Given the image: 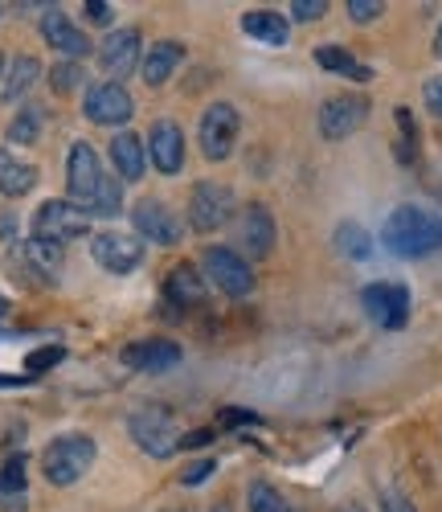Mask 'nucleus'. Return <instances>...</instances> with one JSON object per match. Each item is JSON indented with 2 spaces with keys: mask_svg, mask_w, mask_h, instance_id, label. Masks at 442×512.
I'll list each match as a JSON object with an SVG mask.
<instances>
[{
  "mask_svg": "<svg viewBox=\"0 0 442 512\" xmlns=\"http://www.w3.org/2000/svg\"><path fill=\"white\" fill-rule=\"evenodd\" d=\"M381 242L397 259H426L442 246V218L422 205H397L385 218Z\"/></svg>",
  "mask_w": 442,
  "mask_h": 512,
  "instance_id": "1",
  "label": "nucleus"
},
{
  "mask_svg": "<svg viewBox=\"0 0 442 512\" xmlns=\"http://www.w3.org/2000/svg\"><path fill=\"white\" fill-rule=\"evenodd\" d=\"M95 455H99V447L91 435H78V431L58 435L54 443H46V451H41V476H46L54 488H70L95 467Z\"/></svg>",
  "mask_w": 442,
  "mask_h": 512,
  "instance_id": "2",
  "label": "nucleus"
},
{
  "mask_svg": "<svg viewBox=\"0 0 442 512\" xmlns=\"http://www.w3.org/2000/svg\"><path fill=\"white\" fill-rule=\"evenodd\" d=\"M201 275L209 287L230 295V300H242V295L254 291V267L230 246H205L201 250Z\"/></svg>",
  "mask_w": 442,
  "mask_h": 512,
  "instance_id": "3",
  "label": "nucleus"
},
{
  "mask_svg": "<svg viewBox=\"0 0 442 512\" xmlns=\"http://www.w3.org/2000/svg\"><path fill=\"white\" fill-rule=\"evenodd\" d=\"M91 234V213L74 201H41L37 213H33V238L41 242H54V246H66L74 238H86Z\"/></svg>",
  "mask_w": 442,
  "mask_h": 512,
  "instance_id": "4",
  "label": "nucleus"
},
{
  "mask_svg": "<svg viewBox=\"0 0 442 512\" xmlns=\"http://www.w3.org/2000/svg\"><path fill=\"white\" fill-rule=\"evenodd\" d=\"M238 132H242V115H238L234 103H213V107H205L201 127H197L201 156L213 160V164L230 160L234 148H238Z\"/></svg>",
  "mask_w": 442,
  "mask_h": 512,
  "instance_id": "5",
  "label": "nucleus"
},
{
  "mask_svg": "<svg viewBox=\"0 0 442 512\" xmlns=\"http://www.w3.org/2000/svg\"><path fill=\"white\" fill-rule=\"evenodd\" d=\"M234 218V193L217 181H197L189 193V226L197 234H213Z\"/></svg>",
  "mask_w": 442,
  "mask_h": 512,
  "instance_id": "6",
  "label": "nucleus"
},
{
  "mask_svg": "<svg viewBox=\"0 0 442 512\" xmlns=\"http://www.w3.org/2000/svg\"><path fill=\"white\" fill-rule=\"evenodd\" d=\"M127 431H131V439H136L140 451H148V455H156V459H164V455H172L176 447H181V439H176V422H172V414L160 410V406H144V410H136V414L127 418Z\"/></svg>",
  "mask_w": 442,
  "mask_h": 512,
  "instance_id": "7",
  "label": "nucleus"
},
{
  "mask_svg": "<svg viewBox=\"0 0 442 512\" xmlns=\"http://www.w3.org/2000/svg\"><path fill=\"white\" fill-rule=\"evenodd\" d=\"M361 308L377 328L397 332V328H406V320H410V291L402 283H369L361 291Z\"/></svg>",
  "mask_w": 442,
  "mask_h": 512,
  "instance_id": "8",
  "label": "nucleus"
},
{
  "mask_svg": "<svg viewBox=\"0 0 442 512\" xmlns=\"http://www.w3.org/2000/svg\"><path fill=\"white\" fill-rule=\"evenodd\" d=\"M82 115L99 123V127H123L131 115H136V99L127 95L123 82H99L82 95Z\"/></svg>",
  "mask_w": 442,
  "mask_h": 512,
  "instance_id": "9",
  "label": "nucleus"
},
{
  "mask_svg": "<svg viewBox=\"0 0 442 512\" xmlns=\"http://www.w3.org/2000/svg\"><path fill=\"white\" fill-rule=\"evenodd\" d=\"M365 119H369V99L365 95H332L324 107H320V136L324 140H332V144H340V140H348L357 127H365Z\"/></svg>",
  "mask_w": 442,
  "mask_h": 512,
  "instance_id": "10",
  "label": "nucleus"
},
{
  "mask_svg": "<svg viewBox=\"0 0 442 512\" xmlns=\"http://www.w3.org/2000/svg\"><path fill=\"white\" fill-rule=\"evenodd\" d=\"M91 259L111 275H131L144 263V242L131 234L103 230V234H91Z\"/></svg>",
  "mask_w": 442,
  "mask_h": 512,
  "instance_id": "11",
  "label": "nucleus"
},
{
  "mask_svg": "<svg viewBox=\"0 0 442 512\" xmlns=\"http://www.w3.org/2000/svg\"><path fill=\"white\" fill-rule=\"evenodd\" d=\"M148 160L156 164V173L160 177H176L185 168V132H181V123L176 119H156L148 127Z\"/></svg>",
  "mask_w": 442,
  "mask_h": 512,
  "instance_id": "12",
  "label": "nucleus"
},
{
  "mask_svg": "<svg viewBox=\"0 0 442 512\" xmlns=\"http://www.w3.org/2000/svg\"><path fill=\"white\" fill-rule=\"evenodd\" d=\"M131 226H136L140 242H156V246H176L181 242V218L156 197H144L136 209H131Z\"/></svg>",
  "mask_w": 442,
  "mask_h": 512,
  "instance_id": "13",
  "label": "nucleus"
},
{
  "mask_svg": "<svg viewBox=\"0 0 442 512\" xmlns=\"http://www.w3.org/2000/svg\"><path fill=\"white\" fill-rule=\"evenodd\" d=\"M119 357H123L127 369H136V373H172L185 361V349L168 336H148V340H136V345H123Z\"/></svg>",
  "mask_w": 442,
  "mask_h": 512,
  "instance_id": "14",
  "label": "nucleus"
},
{
  "mask_svg": "<svg viewBox=\"0 0 442 512\" xmlns=\"http://www.w3.org/2000/svg\"><path fill=\"white\" fill-rule=\"evenodd\" d=\"M103 177H107V173H103V164H99V152H95L91 144H74L70 156H66V189H70V197H74L82 209L95 201Z\"/></svg>",
  "mask_w": 442,
  "mask_h": 512,
  "instance_id": "15",
  "label": "nucleus"
},
{
  "mask_svg": "<svg viewBox=\"0 0 442 512\" xmlns=\"http://www.w3.org/2000/svg\"><path fill=\"white\" fill-rule=\"evenodd\" d=\"M140 29H115L99 41V66L103 74H111V82H123L127 74H136L140 66Z\"/></svg>",
  "mask_w": 442,
  "mask_h": 512,
  "instance_id": "16",
  "label": "nucleus"
},
{
  "mask_svg": "<svg viewBox=\"0 0 442 512\" xmlns=\"http://www.w3.org/2000/svg\"><path fill=\"white\" fill-rule=\"evenodd\" d=\"M238 242H242V250L250 254V259H267V254L275 250V218H271V209L262 205V201H250L242 209V218H238Z\"/></svg>",
  "mask_w": 442,
  "mask_h": 512,
  "instance_id": "17",
  "label": "nucleus"
},
{
  "mask_svg": "<svg viewBox=\"0 0 442 512\" xmlns=\"http://www.w3.org/2000/svg\"><path fill=\"white\" fill-rule=\"evenodd\" d=\"M41 37H46L66 62H78V58L91 54V37H86L62 9H46V13H41Z\"/></svg>",
  "mask_w": 442,
  "mask_h": 512,
  "instance_id": "18",
  "label": "nucleus"
},
{
  "mask_svg": "<svg viewBox=\"0 0 442 512\" xmlns=\"http://www.w3.org/2000/svg\"><path fill=\"white\" fill-rule=\"evenodd\" d=\"M21 279L29 283H58L62 271V246L41 242V238H25L21 242Z\"/></svg>",
  "mask_w": 442,
  "mask_h": 512,
  "instance_id": "19",
  "label": "nucleus"
},
{
  "mask_svg": "<svg viewBox=\"0 0 442 512\" xmlns=\"http://www.w3.org/2000/svg\"><path fill=\"white\" fill-rule=\"evenodd\" d=\"M111 164H115V177H119L123 185L144 181V168H148V148H144V140L123 127V132L111 140Z\"/></svg>",
  "mask_w": 442,
  "mask_h": 512,
  "instance_id": "20",
  "label": "nucleus"
},
{
  "mask_svg": "<svg viewBox=\"0 0 442 512\" xmlns=\"http://www.w3.org/2000/svg\"><path fill=\"white\" fill-rule=\"evenodd\" d=\"M185 41H176V37H164V41H156V46L148 50V58H144V82L148 87H164V82L181 70V62H185Z\"/></svg>",
  "mask_w": 442,
  "mask_h": 512,
  "instance_id": "21",
  "label": "nucleus"
},
{
  "mask_svg": "<svg viewBox=\"0 0 442 512\" xmlns=\"http://www.w3.org/2000/svg\"><path fill=\"white\" fill-rule=\"evenodd\" d=\"M164 300L168 304H181V308L205 304V275H201V267H189V263L172 267L168 271V283H164Z\"/></svg>",
  "mask_w": 442,
  "mask_h": 512,
  "instance_id": "22",
  "label": "nucleus"
},
{
  "mask_svg": "<svg viewBox=\"0 0 442 512\" xmlns=\"http://www.w3.org/2000/svg\"><path fill=\"white\" fill-rule=\"evenodd\" d=\"M242 33L262 41V46H287V37H291V25L283 13H271V9H254L242 17Z\"/></svg>",
  "mask_w": 442,
  "mask_h": 512,
  "instance_id": "23",
  "label": "nucleus"
},
{
  "mask_svg": "<svg viewBox=\"0 0 442 512\" xmlns=\"http://www.w3.org/2000/svg\"><path fill=\"white\" fill-rule=\"evenodd\" d=\"M33 185H37V168L17 160L9 148H0V193L17 201V197L33 193Z\"/></svg>",
  "mask_w": 442,
  "mask_h": 512,
  "instance_id": "24",
  "label": "nucleus"
},
{
  "mask_svg": "<svg viewBox=\"0 0 442 512\" xmlns=\"http://www.w3.org/2000/svg\"><path fill=\"white\" fill-rule=\"evenodd\" d=\"M37 74H41V62L33 58V54H17L13 62H9V70H5V82H0V99L5 103H17L33 82H37Z\"/></svg>",
  "mask_w": 442,
  "mask_h": 512,
  "instance_id": "25",
  "label": "nucleus"
},
{
  "mask_svg": "<svg viewBox=\"0 0 442 512\" xmlns=\"http://www.w3.org/2000/svg\"><path fill=\"white\" fill-rule=\"evenodd\" d=\"M312 58H316V66H324L328 74H340V78H352V82H369V78H373L369 66H361L357 58H352L348 50H340V46H320Z\"/></svg>",
  "mask_w": 442,
  "mask_h": 512,
  "instance_id": "26",
  "label": "nucleus"
},
{
  "mask_svg": "<svg viewBox=\"0 0 442 512\" xmlns=\"http://www.w3.org/2000/svg\"><path fill=\"white\" fill-rule=\"evenodd\" d=\"M336 250L344 254V259L365 263L369 254H373V238H369L365 226H357V222H340V226H336Z\"/></svg>",
  "mask_w": 442,
  "mask_h": 512,
  "instance_id": "27",
  "label": "nucleus"
},
{
  "mask_svg": "<svg viewBox=\"0 0 442 512\" xmlns=\"http://www.w3.org/2000/svg\"><path fill=\"white\" fill-rule=\"evenodd\" d=\"M246 504H250V512H295L291 500L275 484H267V480H254L246 488Z\"/></svg>",
  "mask_w": 442,
  "mask_h": 512,
  "instance_id": "28",
  "label": "nucleus"
},
{
  "mask_svg": "<svg viewBox=\"0 0 442 512\" xmlns=\"http://www.w3.org/2000/svg\"><path fill=\"white\" fill-rule=\"evenodd\" d=\"M119 209H123V181L107 173L103 185H99V193H95V201L86 205V213H91V218H115Z\"/></svg>",
  "mask_w": 442,
  "mask_h": 512,
  "instance_id": "29",
  "label": "nucleus"
},
{
  "mask_svg": "<svg viewBox=\"0 0 442 512\" xmlns=\"http://www.w3.org/2000/svg\"><path fill=\"white\" fill-rule=\"evenodd\" d=\"M9 140L13 144H37L41 140V111L29 103V107H21L17 115H13V123H9Z\"/></svg>",
  "mask_w": 442,
  "mask_h": 512,
  "instance_id": "30",
  "label": "nucleus"
},
{
  "mask_svg": "<svg viewBox=\"0 0 442 512\" xmlns=\"http://www.w3.org/2000/svg\"><path fill=\"white\" fill-rule=\"evenodd\" d=\"M29 459L25 455H9L5 467H0V496H25V484H29Z\"/></svg>",
  "mask_w": 442,
  "mask_h": 512,
  "instance_id": "31",
  "label": "nucleus"
},
{
  "mask_svg": "<svg viewBox=\"0 0 442 512\" xmlns=\"http://www.w3.org/2000/svg\"><path fill=\"white\" fill-rule=\"evenodd\" d=\"M62 357H66V349H62V345H41V349H33V353L25 357V373H29V377H37V373H46V369L62 365Z\"/></svg>",
  "mask_w": 442,
  "mask_h": 512,
  "instance_id": "32",
  "label": "nucleus"
},
{
  "mask_svg": "<svg viewBox=\"0 0 442 512\" xmlns=\"http://www.w3.org/2000/svg\"><path fill=\"white\" fill-rule=\"evenodd\" d=\"M78 82H82V66H78V62H54V66H50V87H54L58 95L74 91Z\"/></svg>",
  "mask_w": 442,
  "mask_h": 512,
  "instance_id": "33",
  "label": "nucleus"
},
{
  "mask_svg": "<svg viewBox=\"0 0 442 512\" xmlns=\"http://www.w3.org/2000/svg\"><path fill=\"white\" fill-rule=\"evenodd\" d=\"M397 127H402V140H397V156H402V160H414L418 132H414V115H410L406 107H397Z\"/></svg>",
  "mask_w": 442,
  "mask_h": 512,
  "instance_id": "34",
  "label": "nucleus"
},
{
  "mask_svg": "<svg viewBox=\"0 0 442 512\" xmlns=\"http://www.w3.org/2000/svg\"><path fill=\"white\" fill-rule=\"evenodd\" d=\"M348 21H357V25H369L385 13V0H348Z\"/></svg>",
  "mask_w": 442,
  "mask_h": 512,
  "instance_id": "35",
  "label": "nucleus"
},
{
  "mask_svg": "<svg viewBox=\"0 0 442 512\" xmlns=\"http://www.w3.org/2000/svg\"><path fill=\"white\" fill-rule=\"evenodd\" d=\"M328 13V0H291V21H320Z\"/></svg>",
  "mask_w": 442,
  "mask_h": 512,
  "instance_id": "36",
  "label": "nucleus"
},
{
  "mask_svg": "<svg viewBox=\"0 0 442 512\" xmlns=\"http://www.w3.org/2000/svg\"><path fill=\"white\" fill-rule=\"evenodd\" d=\"M381 512H418L414 500L406 492H397V488H385L381 492Z\"/></svg>",
  "mask_w": 442,
  "mask_h": 512,
  "instance_id": "37",
  "label": "nucleus"
},
{
  "mask_svg": "<svg viewBox=\"0 0 442 512\" xmlns=\"http://www.w3.org/2000/svg\"><path fill=\"white\" fill-rule=\"evenodd\" d=\"M422 99H426L430 115H434V119H442V74L426 82V87H422Z\"/></svg>",
  "mask_w": 442,
  "mask_h": 512,
  "instance_id": "38",
  "label": "nucleus"
},
{
  "mask_svg": "<svg viewBox=\"0 0 442 512\" xmlns=\"http://www.w3.org/2000/svg\"><path fill=\"white\" fill-rule=\"evenodd\" d=\"M82 13H86V21H95V25H111V17H115L107 0H86Z\"/></svg>",
  "mask_w": 442,
  "mask_h": 512,
  "instance_id": "39",
  "label": "nucleus"
},
{
  "mask_svg": "<svg viewBox=\"0 0 442 512\" xmlns=\"http://www.w3.org/2000/svg\"><path fill=\"white\" fill-rule=\"evenodd\" d=\"M213 467H217L213 459H197V463H189V472L181 476V484H189V488H193V484H201V480H209V476H213Z\"/></svg>",
  "mask_w": 442,
  "mask_h": 512,
  "instance_id": "40",
  "label": "nucleus"
},
{
  "mask_svg": "<svg viewBox=\"0 0 442 512\" xmlns=\"http://www.w3.org/2000/svg\"><path fill=\"white\" fill-rule=\"evenodd\" d=\"M221 422H230V426L254 422V426H258V414H250V410H221Z\"/></svg>",
  "mask_w": 442,
  "mask_h": 512,
  "instance_id": "41",
  "label": "nucleus"
},
{
  "mask_svg": "<svg viewBox=\"0 0 442 512\" xmlns=\"http://www.w3.org/2000/svg\"><path fill=\"white\" fill-rule=\"evenodd\" d=\"M0 238H17V218H13V213H0Z\"/></svg>",
  "mask_w": 442,
  "mask_h": 512,
  "instance_id": "42",
  "label": "nucleus"
},
{
  "mask_svg": "<svg viewBox=\"0 0 442 512\" xmlns=\"http://www.w3.org/2000/svg\"><path fill=\"white\" fill-rule=\"evenodd\" d=\"M205 443H213V431H193L181 439V447H205Z\"/></svg>",
  "mask_w": 442,
  "mask_h": 512,
  "instance_id": "43",
  "label": "nucleus"
},
{
  "mask_svg": "<svg viewBox=\"0 0 442 512\" xmlns=\"http://www.w3.org/2000/svg\"><path fill=\"white\" fill-rule=\"evenodd\" d=\"M0 508H5V512H25V496H5V500H0Z\"/></svg>",
  "mask_w": 442,
  "mask_h": 512,
  "instance_id": "44",
  "label": "nucleus"
},
{
  "mask_svg": "<svg viewBox=\"0 0 442 512\" xmlns=\"http://www.w3.org/2000/svg\"><path fill=\"white\" fill-rule=\"evenodd\" d=\"M336 512H365V504H357V500H348V504H340Z\"/></svg>",
  "mask_w": 442,
  "mask_h": 512,
  "instance_id": "45",
  "label": "nucleus"
},
{
  "mask_svg": "<svg viewBox=\"0 0 442 512\" xmlns=\"http://www.w3.org/2000/svg\"><path fill=\"white\" fill-rule=\"evenodd\" d=\"M434 58L442 62V25H438V33H434Z\"/></svg>",
  "mask_w": 442,
  "mask_h": 512,
  "instance_id": "46",
  "label": "nucleus"
},
{
  "mask_svg": "<svg viewBox=\"0 0 442 512\" xmlns=\"http://www.w3.org/2000/svg\"><path fill=\"white\" fill-rule=\"evenodd\" d=\"M5 70H9V62H5V54H0V82H5Z\"/></svg>",
  "mask_w": 442,
  "mask_h": 512,
  "instance_id": "47",
  "label": "nucleus"
},
{
  "mask_svg": "<svg viewBox=\"0 0 442 512\" xmlns=\"http://www.w3.org/2000/svg\"><path fill=\"white\" fill-rule=\"evenodd\" d=\"M9 312V304H5V295H0V316H5Z\"/></svg>",
  "mask_w": 442,
  "mask_h": 512,
  "instance_id": "48",
  "label": "nucleus"
}]
</instances>
